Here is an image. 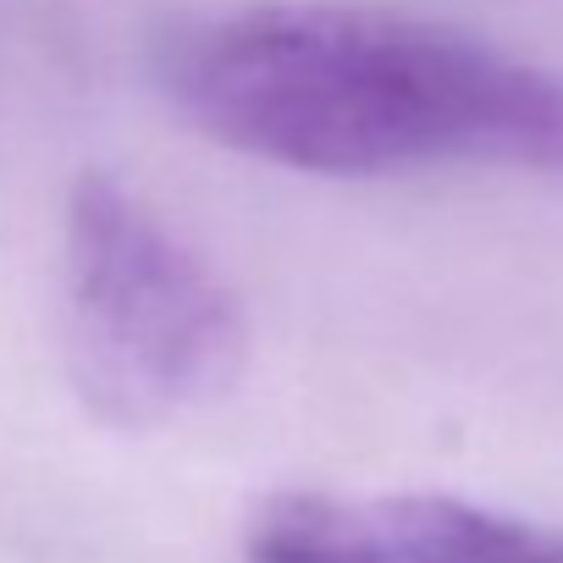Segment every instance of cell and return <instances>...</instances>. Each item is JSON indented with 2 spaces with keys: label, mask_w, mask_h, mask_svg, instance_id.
<instances>
[{
  "label": "cell",
  "mask_w": 563,
  "mask_h": 563,
  "mask_svg": "<svg viewBox=\"0 0 563 563\" xmlns=\"http://www.w3.org/2000/svg\"><path fill=\"white\" fill-rule=\"evenodd\" d=\"M155 84L205 139L288 172L563 177V78L404 12L321 0L205 12L155 40Z\"/></svg>",
  "instance_id": "cell-1"
},
{
  "label": "cell",
  "mask_w": 563,
  "mask_h": 563,
  "mask_svg": "<svg viewBox=\"0 0 563 563\" xmlns=\"http://www.w3.org/2000/svg\"><path fill=\"white\" fill-rule=\"evenodd\" d=\"M249 563H563V525L437 492H282L243 530Z\"/></svg>",
  "instance_id": "cell-3"
},
{
  "label": "cell",
  "mask_w": 563,
  "mask_h": 563,
  "mask_svg": "<svg viewBox=\"0 0 563 563\" xmlns=\"http://www.w3.org/2000/svg\"><path fill=\"white\" fill-rule=\"evenodd\" d=\"M62 299L78 398L111 426L177 420L243 371L249 332L227 282L106 172L67 199Z\"/></svg>",
  "instance_id": "cell-2"
}]
</instances>
